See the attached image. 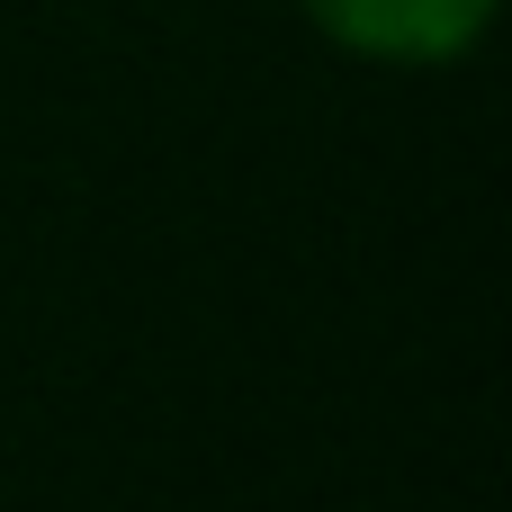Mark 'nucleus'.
Listing matches in <instances>:
<instances>
[{
	"mask_svg": "<svg viewBox=\"0 0 512 512\" xmlns=\"http://www.w3.org/2000/svg\"><path fill=\"white\" fill-rule=\"evenodd\" d=\"M324 36H342L351 54H378V63H441L459 45L486 36L495 0H306Z\"/></svg>",
	"mask_w": 512,
	"mask_h": 512,
	"instance_id": "1",
	"label": "nucleus"
}]
</instances>
